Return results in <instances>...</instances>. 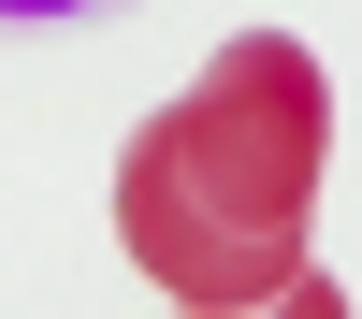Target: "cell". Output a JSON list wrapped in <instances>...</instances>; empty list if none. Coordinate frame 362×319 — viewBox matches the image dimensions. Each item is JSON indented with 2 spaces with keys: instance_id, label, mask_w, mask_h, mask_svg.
I'll return each instance as SVG.
<instances>
[{
  "instance_id": "6da1fadb",
  "label": "cell",
  "mask_w": 362,
  "mask_h": 319,
  "mask_svg": "<svg viewBox=\"0 0 362 319\" xmlns=\"http://www.w3.org/2000/svg\"><path fill=\"white\" fill-rule=\"evenodd\" d=\"M319 160H334V87L290 29H232L131 145H116V247L160 305L247 319V305H334L305 261Z\"/></svg>"
},
{
  "instance_id": "7a4b0ae2",
  "label": "cell",
  "mask_w": 362,
  "mask_h": 319,
  "mask_svg": "<svg viewBox=\"0 0 362 319\" xmlns=\"http://www.w3.org/2000/svg\"><path fill=\"white\" fill-rule=\"evenodd\" d=\"M102 15H131V0H0V44H73Z\"/></svg>"
}]
</instances>
